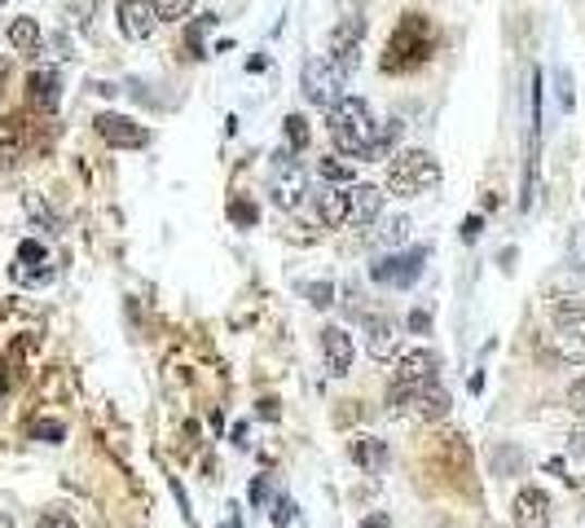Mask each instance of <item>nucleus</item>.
Instances as JSON below:
<instances>
[{"mask_svg":"<svg viewBox=\"0 0 585 528\" xmlns=\"http://www.w3.org/2000/svg\"><path fill=\"white\" fill-rule=\"evenodd\" d=\"M348 10L353 14H343L334 27H330V40H326V58L343 71V75H353L362 66V40H366V14H362V0H348Z\"/></svg>","mask_w":585,"mask_h":528,"instance_id":"5","label":"nucleus"},{"mask_svg":"<svg viewBox=\"0 0 585 528\" xmlns=\"http://www.w3.org/2000/svg\"><path fill=\"white\" fill-rule=\"evenodd\" d=\"M10 45H14V53H23V58L40 53V23H36V19H14V23H10Z\"/></svg>","mask_w":585,"mask_h":528,"instance_id":"21","label":"nucleus"},{"mask_svg":"<svg viewBox=\"0 0 585 528\" xmlns=\"http://www.w3.org/2000/svg\"><path fill=\"white\" fill-rule=\"evenodd\" d=\"M343 71L330 62V58H308L304 71H300V88L313 106H321V111H330V106L343 97Z\"/></svg>","mask_w":585,"mask_h":528,"instance_id":"7","label":"nucleus"},{"mask_svg":"<svg viewBox=\"0 0 585 528\" xmlns=\"http://www.w3.org/2000/svg\"><path fill=\"white\" fill-rule=\"evenodd\" d=\"M568 409H572L576 418H585V379H572V383H568Z\"/></svg>","mask_w":585,"mask_h":528,"instance_id":"31","label":"nucleus"},{"mask_svg":"<svg viewBox=\"0 0 585 528\" xmlns=\"http://www.w3.org/2000/svg\"><path fill=\"white\" fill-rule=\"evenodd\" d=\"M410 327H414V331H427V327H431V317H427V312H414V317H410Z\"/></svg>","mask_w":585,"mask_h":528,"instance_id":"39","label":"nucleus"},{"mask_svg":"<svg viewBox=\"0 0 585 528\" xmlns=\"http://www.w3.org/2000/svg\"><path fill=\"white\" fill-rule=\"evenodd\" d=\"M343 202H348V225H375L383 217V189L379 185H343Z\"/></svg>","mask_w":585,"mask_h":528,"instance_id":"11","label":"nucleus"},{"mask_svg":"<svg viewBox=\"0 0 585 528\" xmlns=\"http://www.w3.org/2000/svg\"><path fill=\"white\" fill-rule=\"evenodd\" d=\"M5 388H10V379H5V374H0V392H5Z\"/></svg>","mask_w":585,"mask_h":528,"instance_id":"43","label":"nucleus"},{"mask_svg":"<svg viewBox=\"0 0 585 528\" xmlns=\"http://www.w3.org/2000/svg\"><path fill=\"white\" fill-rule=\"evenodd\" d=\"M308 299H313V308H330L334 304V286L330 282H313L308 286Z\"/></svg>","mask_w":585,"mask_h":528,"instance_id":"32","label":"nucleus"},{"mask_svg":"<svg viewBox=\"0 0 585 528\" xmlns=\"http://www.w3.org/2000/svg\"><path fill=\"white\" fill-rule=\"evenodd\" d=\"M405 238H410V221L405 217H397V221H388L379 230V243H405Z\"/></svg>","mask_w":585,"mask_h":528,"instance_id":"29","label":"nucleus"},{"mask_svg":"<svg viewBox=\"0 0 585 528\" xmlns=\"http://www.w3.org/2000/svg\"><path fill=\"white\" fill-rule=\"evenodd\" d=\"M155 10H159V23H181L194 14V0H155Z\"/></svg>","mask_w":585,"mask_h":528,"instance_id":"26","label":"nucleus"},{"mask_svg":"<svg viewBox=\"0 0 585 528\" xmlns=\"http://www.w3.org/2000/svg\"><path fill=\"white\" fill-rule=\"evenodd\" d=\"M0 528H14V519H10V515H0Z\"/></svg>","mask_w":585,"mask_h":528,"instance_id":"42","label":"nucleus"},{"mask_svg":"<svg viewBox=\"0 0 585 528\" xmlns=\"http://www.w3.org/2000/svg\"><path fill=\"white\" fill-rule=\"evenodd\" d=\"M362 528H392V515L388 511H375L370 519H362Z\"/></svg>","mask_w":585,"mask_h":528,"instance_id":"36","label":"nucleus"},{"mask_svg":"<svg viewBox=\"0 0 585 528\" xmlns=\"http://www.w3.org/2000/svg\"><path fill=\"white\" fill-rule=\"evenodd\" d=\"M93 5H97V0H93Z\"/></svg>","mask_w":585,"mask_h":528,"instance_id":"46","label":"nucleus"},{"mask_svg":"<svg viewBox=\"0 0 585 528\" xmlns=\"http://www.w3.org/2000/svg\"><path fill=\"white\" fill-rule=\"evenodd\" d=\"M273 524H278V528H291V524H295V502H291V498H278V502H273Z\"/></svg>","mask_w":585,"mask_h":528,"instance_id":"33","label":"nucleus"},{"mask_svg":"<svg viewBox=\"0 0 585 528\" xmlns=\"http://www.w3.org/2000/svg\"><path fill=\"white\" fill-rule=\"evenodd\" d=\"M546 344H550L563 361L585 366V335H581V327H572V322H554V331L546 335Z\"/></svg>","mask_w":585,"mask_h":528,"instance_id":"19","label":"nucleus"},{"mask_svg":"<svg viewBox=\"0 0 585 528\" xmlns=\"http://www.w3.org/2000/svg\"><path fill=\"white\" fill-rule=\"evenodd\" d=\"M93 128H97V137H101L106 146H114V150H146V146H150V128H142V124L129 120V115H114V111L97 115Z\"/></svg>","mask_w":585,"mask_h":528,"instance_id":"9","label":"nucleus"},{"mask_svg":"<svg viewBox=\"0 0 585 528\" xmlns=\"http://www.w3.org/2000/svg\"><path fill=\"white\" fill-rule=\"evenodd\" d=\"M436 49V27L427 23V14H401L392 40H388V53H383V71L401 75L410 66H418L423 58H431Z\"/></svg>","mask_w":585,"mask_h":528,"instance_id":"2","label":"nucleus"},{"mask_svg":"<svg viewBox=\"0 0 585 528\" xmlns=\"http://www.w3.org/2000/svg\"><path fill=\"white\" fill-rule=\"evenodd\" d=\"M23 202H27V211H32V221H40L45 230H58V217H53V211L45 207V198H40V194H27Z\"/></svg>","mask_w":585,"mask_h":528,"instance_id":"28","label":"nucleus"},{"mask_svg":"<svg viewBox=\"0 0 585 528\" xmlns=\"http://www.w3.org/2000/svg\"><path fill=\"white\" fill-rule=\"evenodd\" d=\"M554 322H585V291L581 295H568V299H554Z\"/></svg>","mask_w":585,"mask_h":528,"instance_id":"22","label":"nucleus"},{"mask_svg":"<svg viewBox=\"0 0 585 528\" xmlns=\"http://www.w3.org/2000/svg\"><path fill=\"white\" fill-rule=\"evenodd\" d=\"M0 10H5V0H0Z\"/></svg>","mask_w":585,"mask_h":528,"instance_id":"45","label":"nucleus"},{"mask_svg":"<svg viewBox=\"0 0 585 528\" xmlns=\"http://www.w3.org/2000/svg\"><path fill=\"white\" fill-rule=\"evenodd\" d=\"M440 374V357L431 348H401L392 357V379H436Z\"/></svg>","mask_w":585,"mask_h":528,"instance_id":"16","label":"nucleus"},{"mask_svg":"<svg viewBox=\"0 0 585 528\" xmlns=\"http://www.w3.org/2000/svg\"><path fill=\"white\" fill-rule=\"evenodd\" d=\"M229 217L239 225H256V207L252 202H229Z\"/></svg>","mask_w":585,"mask_h":528,"instance_id":"34","label":"nucleus"},{"mask_svg":"<svg viewBox=\"0 0 585 528\" xmlns=\"http://www.w3.org/2000/svg\"><path fill=\"white\" fill-rule=\"evenodd\" d=\"M317 217H321V225H330V230L348 225V202H343V185H330L326 194H317Z\"/></svg>","mask_w":585,"mask_h":528,"instance_id":"20","label":"nucleus"},{"mask_svg":"<svg viewBox=\"0 0 585 528\" xmlns=\"http://www.w3.org/2000/svg\"><path fill=\"white\" fill-rule=\"evenodd\" d=\"M440 159L431 150H401L388 168V189L397 198H418V194H431L440 185Z\"/></svg>","mask_w":585,"mask_h":528,"instance_id":"4","label":"nucleus"},{"mask_svg":"<svg viewBox=\"0 0 585 528\" xmlns=\"http://www.w3.org/2000/svg\"><path fill=\"white\" fill-rule=\"evenodd\" d=\"M287 150L291 155H304V146H308V120L304 115H287Z\"/></svg>","mask_w":585,"mask_h":528,"instance_id":"25","label":"nucleus"},{"mask_svg":"<svg viewBox=\"0 0 585 528\" xmlns=\"http://www.w3.org/2000/svg\"><path fill=\"white\" fill-rule=\"evenodd\" d=\"M27 97H32L36 111H58V101H62V79H58V71H53V66L32 71V79H27Z\"/></svg>","mask_w":585,"mask_h":528,"instance_id":"18","label":"nucleus"},{"mask_svg":"<svg viewBox=\"0 0 585 528\" xmlns=\"http://www.w3.org/2000/svg\"><path fill=\"white\" fill-rule=\"evenodd\" d=\"M348 454H353V463H357L362 471H370V476H383L388 463H392L388 441H379V437H357V441H348Z\"/></svg>","mask_w":585,"mask_h":528,"instance_id":"17","label":"nucleus"},{"mask_svg":"<svg viewBox=\"0 0 585 528\" xmlns=\"http://www.w3.org/2000/svg\"><path fill=\"white\" fill-rule=\"evenodd\" d=\"M436 528H458V524H449V519H444V524H436Z\"/></svg>","mask_w":585,"mask_h":528,"instance_id":"44","label":"nucleus"},{"mask_svg":"<svg viewBox=\"0 0 585 528\" xmlns=\"http://www.w3.org/2000/svg\"><path fill=\"white\" fill-rule=\"evenodd\" d=\"M427 247H414V251H392L383 256L379 265H370V278L379 286H397V291H410L418 278H423V265H427Z\"/></svg>","mask_w":585,"mask_h":528,"instance_id":"8","label":"nucleus"},{"mask_svg":"<svg viewBox=\"0 0 585 528\" xmlns=\"http://www.w3.org/2000/svg\"><path fill=\"white\" fill-rule=\"evenodd\" d=\"M326 115H330V142L348 159H379L397 137V124H388V128L375 124L366 97H339Z\"/></svg>","mask_w":585,"mask_h":528,"instance_id":"1","label":"nucleus"},{"mask_svg":"<svg viewBox=\"0 0 585 528\" xmlns=\"http://www.w3.org/2000/svg\"><path fill=\"white\" fill-rule=\"evenodd\" d=\"M317 172L326 185H353V163H343V159H321Z\"/></svg>","mask_w":585,"mask_h":528,"instance_id":"24","label":"nucleus"},{"mask_svg":"<svg viewBox=\"0 0 585 528\" xmlns=\"http://www.w3.org/2000/svg\"><path fill=\"white\" fill-rule=\"evenodd\" d=\"M388 409L397 418H444L449 414V392L436 379H392L388 388Z\"/></svg>","mask_w":585,"mask_h":528,"instance_id":"3","label":"nucleus"},{"mask_svg":"<svg viewBox=\"0 0 585 528\" xmlns=\"http://www.w3.org/2000/svg\"><path fill=\"white\" fill-rule=\"evenodd\" d=\"M550 515H554L550 493H541V489H520L515 493V506H511L515 528H550Z\"/></svg>","mask_w":585,"mask_h":528,"instance_id":"14","label":"nucleus"},{"mask_svg":"<svg viewBox=\"0 0 585 528\" xmlns=\"http://www.w3.org/2000/svg\"><path fill=\"white\" fill-rule=\"evenodd\" d=\"M572 454H585V432H576V437H572Z\"/></svg>","mask_w":585,"mask_h":528,"instance_id":"41","label":"nucleus"},{"mask_svg":"<svg viewBox=\"0 0 585 528\" xmlns=\"http://www.w3.org/2000/svg\"><path fill=\"white\" fill-rule=\"evenodd\" d=\"M366 353L375 361H392L401 353V322H392V317H366Z\"/></svg>","mask_w":585,"mask_h":528,"instance_id":"13","label":"nucleus"},{"mask_svg":"<svg viewBox=\"0 0 585 528\" xmlns=\"http://www.w3.org/2000/svg\"><path fill=\"white\" fill-rule=\"evenodd\" d=\"M66 437V428L62 422H53V418H36L32 422V441H45V445H58Z\"/></svg>","mask_w":585,"mask_h":528,"instance_id":"27","label":"nucleus"},{"mask_svg":"<svg viewBox=\"0 0 585 528\" xmlns=\"http://www.w3.org/2000/svg\"><path fill=\"white\" fill-rule=\"evenodd\" d=\"M554 84H559V111H572V106H576V97H572V75L559 66L554 71Z\"/></svg>","mask_w":585,"mask_h":528,"instance_id":"30","label":"nucleus"},{"mask_svg":"<svg viewBox=\"0 0 585 528\" xmlns=\"http://www.w3.org/2000/svg\"><path fill=\"white\" fill-rule=\"evenodd\" d=\"M114 19H120V32L129 40H150L159 32V10H155V0H120L114 5Z\"/></svg>","mask_w":585,"mask_h":528,"instance_id":"10","label":"nucleus"},{"mask_svg":"<svg viewBox=\"0 0 585 528\" xmlns=\"http://www.w3.org/2000/svg\"><path fill=\"white\" fill-rule=\"evenodd\" d=\"M476 234H480V217H466V221H462V238L476 243Z\"/></svg>","mask_w":585,"mask_h":528,"instance_id":"37","label":"nucleus"},{"mask_svg":"<svg viewBox=\"0 0 585 528\" xmlns=\"http://www.w3.org/2000/svg\"><path fill=\"white\" fill-rule=\"evenodd\" d=\"M265 489H269V484H265V476H256V484H252V502H256V506L265 502Z\"/></svg>","mask_w":585,"mask_h":528,"instance_id":"38","label":"nucleus"},{"mask_svg":"<svg viewBox=\"0 0 585 528\" xmlns=\"http://www.w3.org/2000/svg\"><path fill=\"white\" fill-rule=\"evenodd\" d=\"M256 414H260V418H278V401H260Z\"/></svg>","mask_w":585,"mask_h":528,"instance_id":"40","label":"nucleus"},{"mask_svg":"<svg viewBox=\"0 0 585 528\" xmlns=\"http://www.w3.org/2000/svg\"><path fill=\"white\" fill-rule=\"evenodd\" d=\"M353 357H357V348H353V335H348L343 327H326L321 331V361H326V370L334 379L353 370Z\"/></svg>","mask_w":585,"mask_h":528,"instance_id":"15","label":"nucleus"},{"mask_svg":"<svg viewBox=\"0 0 585 528\" xmlns=\"http://www.w3.org/2000/svg\"><path fill=\"white\" fill-rule=\"evenodd\" d=\"M36 528H75V519H71L66 511H49V515H40Z\"/></svg>","mask_w":585,"mask_h":528,"instance_id":"35","label":"nucleus"},{"mask_svg":"<svg viewBox=\"0 0 585 528\" xmlns=\"http://www.w3.org/2000/svg\"><path fill=\"white\" fill-rule=\"evenodd\" d=\"M19 124L14 120H0V168H5V163H14L19 159Z\"/></svg>","mask_w":585,"mask_h":528,"instance_id":"23","label":"nucleus"},{"mask_svg":"<svg viewBox=\"0 0 585 528\" xmlns=\"http://www.w3.org/2000/svg\"><path fill=\"white\" fill-rule=\"evenodd\" d=\"M304 194H308V172H304V163L282 146V150L273 155V163H269V198H273V207L295 211V207L304 202Z\"/></svg>","mask_w":585,"mask_h":528,"instance_id":"6","label":"nucleus"},{"mask_svg":"<svg viewBox=\"0 0 585 528\" xmlns=\"http://www.w3.org/2000/svg\"><path fill=\"white\" fill-rule=\"evenodd\" d=\"M53 273H58V269H53V260H49L45 243L27 238V243L19 247V260H14V278H19L23 286H40V282H49Z\"/></svg>","mask_w":585,"mask_h":528,"instance_id":"12","label":"nucleus"}]
</instances>
